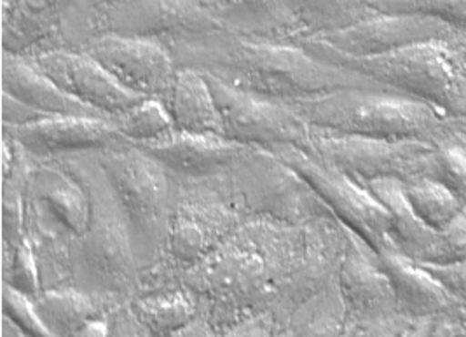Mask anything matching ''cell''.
<instances>
[{
    "mask_svg": "<svg viewBox=\"0 0 466 337\" xmlns=\"http://www.w3.org/2000/svg\"><path fill=\"white\" fill-rule=\"evenodd\" d=\"M165 44L177 66L194 68L234 89L285 106L340 89H388L355 70L321 62L300 44L260 41L228 30Z\"/></svg>",
    "mask_w": 466,
    "mask_h": 337,
    "instance_id": "obj_1",
    "label": "cell"
},
{
    "mask_svg": "<svg viewBox=\"0 0 466 337\" xmlns=\"http://www.w3.org/2000/svg\"><path fill=\"white\" fill-rule=\"evenodd\" d=\"M89 194L91 215L85 232L70 247L72 287L121 306L140 295V266L131 245L125 213L96 152L56 159Z\"/></svg>",
    "mask_w": 466,
    "mask_h": 337,
    "instance_id": "obj_2",
    "label": "cell"
},
{
    "mask_svg": "<svg viewBox=\"0 0 466 337\" xmlns=\"http://www.w3.org/2000/svg\"><path fill=\"white\" fill-rule=\"evenodd\" d=\"M311 56L363 74L376 83L435 107L447 117L466 121V32L458 30L437 43L351 58L319 39L299 43Z\"/></svg>",
    "mask_w": 466,
    "mask_h": 337,
    "instance_id": "obj_3",
    "label": "cell"
},
{
    "mask_svg": "<svg viewBox=\"0 0 466 337\" xmlns=\"http://www.w3.org/2000/svg\"><path fill=\"white\" fill-rule=\"evenodd\" d=\"M243 220L228 171L207 179L171 175L170 230L165 252L152 270L140 276V294L177 287L178 278L207 259Z\"/></svg>",
    "mask_w": 466,
    "mask_h": 337,
    "instance_id": "obj_4",
    "label": "cell"
},
{
    "mask_svg": "<svg viewBox=\"0 0 466 337\" xmlns=\"http://www.w3.org/2000/svg\"><path fill=\"white\" fill-rule=\"evenodd\" d=\"M290 107L309 127L380 140L435 146L466 128V121L391 89H340Z\"/></svg>",
    "mask_w": 466,
    "mask_h": 337,
    "instance_id": "obj_5",
    "label": "cell"
},
{
    "mask_svg": "<svg viewBox=\"0 0 466 337\" xmlns=\"http://www.w3.org/2000/svg\"><path fill=\"white\" fill-rule=\"evenodd\" d=\"M178 285L191 292L199 316L217 334L250 316L271 311L275 301L269 268L241 226L182 274Z\"/></svg>",
    "mask_w": 466,
    "mask_h": 337,
    "instance_id": "obj_6",
    "label": "cell"
},
{
    "mask_svg": "<svg viewBox=\"0 0 466 337\" xmlns=\"http://www.w3.org/2000/svg\"><path fill=\"white\" fill-rule=\"evenodd\" d=\"M127 219L140 276L163 257L171 213V175L135 144L96 150Z\"/></svg>",
    "mask_w": 466,
    "mask_h": 337,
    "instance_id": "obj_7",
    "label": "cell"
},
{
    "mask_svg": "<svg viewBox=\"0 0 466 337\" xmlns=\"http://www.w3.org/2000/svg\"><path fill=\"white\" fill-rule=\"evenodd\" d=\"M228 180L245 219L306 226L334 217L311 184L269 148H248L228 171Z\"/></svg>",
    "mask_w": 466,
    "mask_h": 337,
    "instance_id": "obj_8",
    "label": "cell"
},
{
    "mask_svg": "<svg viewBox=\"0 0 466 337\" xmlns=\"http://www.w3.org/2000/svg\"><path fill=\"white\" fill-rule=\"evenodd\" d=\"M269 150L311 184L344 228L360 236L378 253L395 250L390 236L391 219L388 211L359 180L302 148L276 146Z\"/></svg>",
    "mask_w": 466,
    "mask_h": 337,
    "instance_id": "obj_9",
    "label": "cell"
},
{
    "mask_svg": "<svg viewBox=\"0 0 466 337\" xmlns=\"http://www.w3.org/2000/svg\"><path fill=\"white\" fill-rule=\"evenodd\" d=\"M309 137L317 156L361 184L380 179L407 182L426 177L435 148L418 140H380L317 127L309 128Z\"/></svg>",
    "mask_w": 466,
    "mask_h": 337,
    "instance_id": "obj_10",
    "label": "cell"
},
{
    "mask_svg": "<svg viewBox=\"0 0 466 337\" xmlns=\"http://www.w3.org/2000/svg\"><path fill=\"white\" fill-rule=\"evenodd\" d=\"M220 30H226L224 25L213 16L207 5L196 0H125L89 22L83 46L96 36H121L167 43Z\"/></svg>",
    "mask_w": 466,
    "mask_h": 337,
    "instance_id": "obj_11",
    "label": "cell"
},
{
    "mask_svg": "<svg viewBox=\"0 0 466 337\" xmlns=\"http://www.w3.org/2000/svg\"><path fill=\"white\" fill-rule=\"evenodd\" d=\"M207 79L220 112L226 138L247 148L294 146L315 154L309 137L311 127L292 107L243 93L212 76H207Z\"/></svg>",
    "mask_w": 466,
    "mask_h": 337,
    "instance_id": "obj_12",
    "label": "cell"
},
{
    "mask_svg": "<svg viewBox=\"0 0 466 337\" xmlns=\"http://www.w3.org/2000/svg\"><path fill=\"white\" fill-rule=\"evenodd\" d=\"M306 243L296 270L276 291L271 313L279 327L306 301L330 287L339 274L348 249V231L336 217H325L304 226Z\"/></svg>",
    "mask_w": 466,
    "mask_h": 337,
    "instance_id": "obj_13",
    "label": "cell"
},
{
    "mask_svg": "<svg viewBox=\"0 0 466 337\" xmlns=\"http://www.w3.org/2000/svg\"><path fill=\"white\" fill-rule=\"evenodd\" d=\"M112 79L140 98H161L178 70L168 46L154 39L96 36L81 47Z\"/></svg>",
    "mask_w": 466,
    "mask_h": 337,
    "instance_id": "obj_14",
    "label": "cell"
},
{
    "mask_svg": "<svg viewBox=\"0 0 466 337\" xmlns=\"http://www.w3.org/2000/svg\"><path fill=\"white\" fill-rule=\"evenodd\" d=\"M26 58L70 98L91 107L114 123L131 107L146 100L117 85L102 65L81 49L58 47Z\"/></svg>",
    "mask_w": 466,
    "mask_h": 337,
    "instance_id": "obj_15",
    "label": "cell"
},
{
    "mask_svg": "<svg viewBox=\"0 0 466 337\" xmlns=\"http://www.w3.org/2000/svg\"><path fill=\"white\" fill-rule=\"evenodd\" d=\"M2 133L41 163L127 142L114 121L87 116L44 117L25 127L2 128Z\"/></svg>",
    "mask_w": 466,
    "mask_h": 337,
    "instance_id": "obj_16",
    "label": "cell"
},
{
    "mask_svg": "<svg viewBox=\"0 0 466 337\" xmlns=\"http://www.w3.org/2000/svg\"><path fill=\"white\" fill-rule=\"evenodd\" d=\"M458 28L424 16L380 15L330 34L323 43L351 58H374L420 44L437 43L456 34Z\"/></svg>",
    "mask_w": 466,
    "mask_h": 337,
    "instance_id": "obj_17",
    "label": "cell"
},
{
    "mask_svg": "<svg viewBox=\"0 0 466 337\" xmlns=\"http://www.w3.org/2000/svg\"><path fill=\"white\" fill-rule=\"evenodd\" d=\"M348 231V249L340 262L338 289L351 325L397 315L391 281L382 268L380 253L360 236Z\"/></svg>",
    "mask_w": 466,
    "mask_h": 337,
    "instance_id": "obj_18",
    "label": "cell"
},
{
    "mask_svg": "<svg viewBox=\"0 0 466 337\" xmlns=\"http://www.w3.org/2000/svg\"><path fill=\"white\" fill-rule=\"evenodd\" d=\"M175 177L207 179L222 175L250 148L224 135H199L173 129L168 135L138 146Z\"/></svg>",
    "mask_w": 466,
    "mask_h": 337,
    "instance_id": "obj_19",
    "label": "cell"
},
{
    "mask_svg": "<svg viewBox=\"0 0 466 337\" xmlns=\"http://www.w3.org/2000/svg\"><path fill=\"white\" fill-rule=\"evenodd\" d=\"M74 0H2V51L34 56L49 49Z\"/></svg>",
    "mask_w": 466,
    "mask_h": 337,
    "instance_id": "obj_20",
    "label": "cell"
},
{
    "mask_svg": "<svg viewBox=\"0 0 466 337\" xmlns=\"http://www.w3.org/2000/svg\"><path fill=\"white\" fill-rule=\"evenodd\" d=\"M28 199L62 224L74 238L89 222L91 203L85 184L58 161L37 163L28 186Z\"/></svg>",
    "mask_w": 466,
    "mask_h": 337,
    "instance_id": "obj_21",
    "label": "cell"
},
{
    "mask_svg": "<svg viewBox=\"0 0 466 337\" xmlns=\"http://www.w3.org/2000/svg\"><path fill=\"white\" fill-rule=\"evenodd\" d=\"M208 9L228 32L238 36L273 43L304 41L285 0H213Z\"/></svg>",
    "mask_w": 466,
    "mask_h": 337,
    "instance_id": "obj_22",
    "label": "cell"
},
{
    "mask_svg": "<svg viewBox=\"0 0 466 337\" xmlns=\"http://www.w3.org/2000/svg\"><path fill=\"white\" fill-rule=\"evenodd\" d=\"M2 93L34 108L44 117L53 116H87L104 117L91 107L70 98L26 56L2 51ZM110 121V119H108Z\"/></svg>",
    "mask_w": 466,
    "mask_h": 337,
    "instance_id": "obj_23",
    "label": "cell"
},
{
    "mask_svg": "<svg viewBox=\"0 0 466 337\" xmlns=\"http://www.w3.org/2000/svg\"><path fill=\"white\" fill-rule=\"evenodd\" d=\"M380 259L391 281L399 315L421 322L461 306L421 264L395 250L380 253Z\"/></svg>",
    "mask_w": 466,
    "mask_h": 337,
    "instance_id": "obj_24",
    "label": "cell"
},
{
    "mask_svg": "<svg viewBox=\"0 0 466 337\" xmlns=\"http://www.w3.org/2000/svg\"><path fill=\"white\" fill-rule=\"evenodd\" d=\"M157 100L168 110L175 129L199 135H222L220 112L205 74L178 66L168 91Z\"/></svg>",
    "mask_w": 466,
    "mask_h": 337,
    "instance_id": "obj_25",
    "label": "cell"
},
{
    "mask_svg": "<svg viewBox=\"0 0 466 337\" xmlns=\"http://www.w3.org/2000/svg\"><path fill=\"white\" fill-rule=\"evenodd\" d=\"M363 186L370 190V194L381 203L391 219L390 236L395 252L414 262H423L435 241L437 231L430 230L412 210L405 198L402 180L380 179Z\"/></svg>",
    "mask_w": 466,
    "mask_h": 337,
    "instance_id": "obj_26",
    "label": "cell"
},
{
    "mask_svg": "<svg viewBox=\"0 0 466 337\" xmlns=\"http://www.w3.org/2000/svg\"><path fill=\"white\" fill-rule=\"evenodd\" d=\"M34 304L47 329L56 337H74L87 322L108 315L119 308L102 297L87 294L72 285L46 289L34 299Z\"/></svg>",
    "mask_w": 466,
    "mask_h": 337,
    "instance_id": "obj_27",
    "label": "cell"
},
{
    "mask_svg": "<svg viewBox=\"0 0 466 337\" xmlns=\"http://www.w3.org/2000/svg\"><path fill=\"white\" fill-rule=\"evenodd\" d=\"M127 308L152 337L173 336L199 316L196 299L180 285L140 294Z\"/></svg>",
    "mask_w": 466,
    "mask_h": 337,
    "instance_id": "obj_28",
    "label": "cell"
},
{
    "mask_svg": "<svg viewBox=\"0 0 466 337\" xmlns=\"http://www.w3.org/2000/svg\"><path fill=\"white\" fill-rule=\"evenodd\" d=\"M306 39H323L376 15L367 0H285ZM302 43V41H300Z\"/></svg>",
    "mask_w": 466,
    "mask_h": 337,
    "instance_id": "obj_29",
    "label": "cell"
},
{
    "mask_svg": "<svg viewBox=\"0 0 466 337\" xmlns=\"http://www.w3.org/2000/svg\"><path fill=\"white\" fill-rule=\"evenodd\" d=\"M37 163L22 148L15 168L2 175V264L11 259L26 238V198Z\"/></svg>",
    "mask_w": 466,
    "mask_h": 337,
    "instance_id": "obj_30",
    "label": "cell"
},
{
    "mask_svg": "<svg viewBox=\"0 0 466 337\" xmlns=\"http://www.w3.org/2000/svg\"><path fill=\"white\" fill-rule=\"evenodd\" d=\"M290 337H344L350 318L338 289V280L306 301L285 323Z\"/></svg>",
    "mask_w": 466,
    "mask_h": 337,
    "instance_id": "obj_31",
    "label": "cell"
},
{
    "mask_svg": "<svg viewBox=\"0 0 466 337\" xmlns=\"http://www.w3.org/2000/svg\"><path fill=\"white\" fill-rule=\"evenodd\" d=\"M403 190L412 210L433 231H442L466 210L451 190L428 177L403 182Z\"/></svg>",
    "mask_w": 466,
    "mask_h": 337,
    "instance_id": "obj_32",
    "label": "cell"
},
{
    "mask_svg": "<svg viewBox=\"0 0 466 337\" xmlns=\"http://www.w3.org/2000/svg\"><path fill=\"white\" fill-rule=\"evenodd\" d=\"M426 177L442 184L466 207V128L435 144Z\"/></svg>",
    "mask_w": 466,
    "mask_h": 337,
    "instance_id": "obj_33",
    "label": "cell"
},
{
    "mask_svg": "<svg viewBox=\"0 0 466 337\" xmlns=\"http://www.w3.org/2000/svg\"><path fill=\"white\" fill-rule=\"evenodd\" d=\"M116 127L127 142L135 146L154 142L175 129L168 110L157 98H146L131 107L116 121Z\"/></svg>",
    "mask_w": 466,
    "mask_h": 337,
    "instance_id": "obj_34",
    "label": "cell"
},
{
    "mask_svg": "<svg viewBox=\"0 0 466 337\" xmlns=\"http://www.w3.org/2000/svg\"><path fill=\"white\" fill-rule=\"evenodd\" d=\"M380 15L424 16L466 32V0H367Z\"/></svg>",
    "mask_w": 466,
    "mask_h": 337,
    "instance_id": "obj_35",
    "label": "cell"
},
{
    "mask_svg": "<svg viewBox=\"0 0 466 337\" xmlns=\"http://www.w3.org/2000/svg\"><path fill=\"white\" fill-rule=\"evenodd\" d=\"M4 266V285L28 299L39 297L44 291L41 268L30 241L25 238L22 245L11 255Z\"/></svg>",
    "mask_w": 466,
    "mask_h": 337,
    "instance_id": "obj_36",
    "label": "cell"
},
{
    "mask_svg": "<svg viewBox=\"0 0 466 337\" xmlns=\"http://www.w3.org/2000/svg\"><path fill=\"white\" fill-rule=\"evenodd\" d=\"M121 2L125 0H74L64 25L49 49H81L89 22Z\"/></svg>",
    "mask_w": 466,
    "mask_h": 337,
    "instance_id": "obj_37",
    "label": "cell"
},
{
    "mask_svg": "<svg viewBox=\"0 0 466 337\" xmlns=\"http://www.w3.org/2000/svg\"><path fill=\"white\" fill-rule=\"evenodd\" d=\"M2 315L22 336L56 337L44 323L32 299L2 283Z\"/></svg>",
    "mask_w": 466,
    "mask_h": 337,
    "instance_id": "obj_38",
    "label": "cell"
},
{
    "mask_svg": "<svg viewBox=\"0 0 466 337\" xmlns=\"http://www.w3.org/2000/svg\"><path fill=\"white\" fill-rule=\"evenodd\" d=\"M466 260V210L442 231H437L435 241L423 262L428 266H449Z\"/></svg>",
    "mask_w": 466,
    "mask_h": 337,
    "instance_id": "obj_39",
    "label": "cell"
},
{
    "mask_svg": "<svg viewBox=\"0 0 466 337\" xmlns=\"http://www.w3.org/2000/svg\"><path fill=\"white\" fill-rule=\"evenodd\" d=\"M418 322L403 315L388 316L363 325H351L348 337H409Z\"/></svg>",
    "mask_w": 466,
    "mask_h": 337,
    "instance_id": "obj_40",
    "label": "cell"
},
{
    "mask_svg": "<svg viewBox=\"0 0 466 337\" xmlns=\"http://www.w3.org/2000/svg\"><path fill=\"white\" fill-rule=\"evenodd\" d=\"M423 337H466V316L460 308L421 320Z\"/></svg>",
    "mask_w": 466,
    "mask_h": 337,
    "instance_id": "obj_41",
    "label": "cell"
},
{
    "mask_svg": "<svg viewBox=\"0 0 466 337\" xmlns=\"http://www.w3.org/2000/svg\"><path fill=\"white\" fill-rule=\"evenodd\" d=\"M421 266L461 306H466V260L456 262V264H449V266H428V264H421Z\"/></svg>",
    "mask_w": 466,
    "mask_h": 337,
    "instance_id": "obj_42",
    "label": "cell"
},
{
    "mask_svg": "<svg viewBox=\"0 0 466 337\" xmlns=\"http://www.w3.org/2000/svg\"><path fill=\"white\" fill-rule=\"evenodd\" d=\"M279 325L276 322L275 315L271 311L250 316L228 331L217 334V337H276L279 332Z\"/></svg>",
    "mask_w": 466,
    "mask_h": 337,
    "instance_id": "obj_43",
    "label": "cell"
},
{
    "mask_svg": "<svg viewBox=\"0 0 466 337\" xmlns=\"http://www.w3.org/2000/svg\"><path fill=\"white\" fill-rule=\"evenodd\" d=\"M44 119L39 112L13 98L7 93H2V128H18Z\"/></svg>",
    "mask_w": 466,
    "mask_h": 337,
    "instance_id": "obj_44",
    "label": "cell"
},
{
    "mask_svg": "<svg viewBox=\"0 0 466 337\" xmlns=\"http://www.w3.org/2000/svg\"><path fill=\"white\" fill-rule=\"evenodd\" d=\"M112 337H152L147 331L131 315L127 304L116 308L110 313Z\"/></svg>",
    "mask_w": 466,
    "mask_h": 337,
    "instance_id": "obj_45",
    "label": "cell"
},
{
    "mask_svg": "<svg viewBox=\"0 0 466 337\" xmlns=\"http://www.w3.org/2000/svg\"><path fill=\"white\" fill-rule=\"evenodd\" d=\"M74 337H112V322L110 313L98 316L91 322H87L83 329H79Z\"/></svg>",
    "mask_w": 466,
    "mask_h": 337,
    "instance_id": "obj_46",
    "label": "cell"
},
{
    "mask_svg": "<svg viewBox=\"0 0 466 337\" xmlns=\"http://www.w3.org/2000/svg\"><path fill=\"white\" fill-rule=\"evenodd\" d=\"M170 337H217V332L203 316H198L191 325Z\"/></svg>",
    "mask_w": 466,
    "mask_h": 337,
    "instance_id": "obj_47",
    "label": "cell"
},
{
    "mask_svg": "<svg viewBox=\"0 0 466 337\" xmlns=\"http://www.w3.org/2000/svg\"><path fill=\"white\" fill-rule=\"evenodd\" d=\"M4 337H25L9 323V322H5L4 320Z\"/></svg>",
    "mask_w": 466,
    "mask_h": 337,
    "instance_id": "obj_48",
    "label": "cell"
},
{
    "mask_svg": "<svg viewBox=\"0 0 466 337\" xmlns=\"http://www.w3.org/2000/svg\"><path fill=\"white\" fill-rule=\"evenodd\" d=\"M409 337H423V323L421 322L416 323V327L412 329V332L409 334Z\"/></svg>",
    "mask_w": 466,
    "mask_h": 337,
    "instance_id": "obj_49",
    "label": "cell"
},
{
    "mask_svg": "<svg viewBox=\"0 0 466 337\" xmlns=\"http://www.w3.org/2000/svg\"><path fill=\"white\" fill-rule=\"evenodd\" d=\"M276 337H290V334L287 332V329H279V332L276 334Z\"/></svg>",
    "mask_w": 466,
    "mask_h": 337,
    "instance_id": "obj_50",
    "label": "cell"
},
{
    "mask_svg": "<svg viewBox=\"0 0 466 337\" xmlns=\"http://www.w3.org/2000/svg\"><path fill=\"white\" fill-rule=\"evenodd\" d=\"M196 2H199V4H203V5L208 7V2H210V0H196Z\"/></svg>",
    "mask_w": 466,
    "mask_h": 337,
    "instance_id": "obj_51",
    "label": "cell"
},
{
    "mask_svg": "<svg viewBox=\"0 0 466 337\" xmlns=\"http://www.w3.org/2000/svg\"><path fill=\"white\" fill-rule=\"evenodd\" d=\"M461 313L466 316V306H461Z\"/></svg>",
    "mask_w": 466,
    "mask_h": 337,
    "instance_id": "obj_52",
    "label": "cell"
},
{
    "mask_svg": "<svg viewBox=\"0 0 466 337\" xmlns=\"http://www.w3.org/2000/svg\"><path fill=\"white\" fill-rule=\"evenodd\" d=\"M348 332H350V329H348V331H346V334H344V337H348Z\"/></svg>",
    "mask_w": 466,
    "mask_h": 337,
    "instance_id": "obj_53",
    "label": "cell"
},
{
    "mask_svg": "<svg viewBox=\"0 0 466 337\" xmlns=\"http://www.w3.org/2000/svg\"><path fill=\"white\" fill-rule=\"evenodd\" d=\"M213 0H210V2H208V5H210V4H212Z\"/></svg>",
    "mask_w": 466,
    "mask_h": 337,
    "instance_id": "obj_54",
    "label": "cell"
}]
</instances>
